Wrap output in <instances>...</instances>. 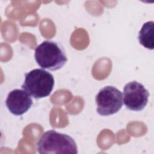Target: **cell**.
<instances>
[{"mask_svg":"<svg viewBox=\"0 0 154 154\" xmlns=\"http://www.w3.org/2000/svg\"><path fill=\"white\" fill-rule=\"evenodd\" d=\"M37 152L40 154L78 153L77 146L69 135L49 130L45 132L36 143Z\"/></svg>","mask_w":154,"mask_h":154,"instance_id":"6da1fadb","label":"cell"},{"mask_svg":"<svg viewBox=\"0 0 154 154\" xmlns=\"http://www.w3.org/2000/svg\"><path fill=\"white\" fill-rule=\"evenodd\" d=\"M34 57L42 68L51 71L60 69L67 61L63 48L51 40H45L35 48Z\"/></svg>","mask_w":154,"mask_h":154,"instance_id":"7a4b0ae2","label":"cell"},{"mask_svg":"<svg viewBox=\"0 0 154 154\" xmlns=\"http://www.w3.org/2000/svg\"><path fill=\"white\" fill-rule=\"evenodd\" d=\"M54 84L51 73L43 69H35L25 73L22 88L34 98L40 99L51 93Z\"/></svg>","mask_w":154,"mask_h":154,"instance_id":"3957f363","label":"cell"},{"mask_svg":"<svg viewBox=\"0 0 154 154\" xmlns=\"http://www.w3.org/2000/svg\"><path fill=\"white\" fill-rule=\"evenodd\" d=\"M97 112L100 116H110L117 112L123 106L122 93L113 86H106L96 96Z\"/></svg>","mask_w":154,"mask_h":154,"instance_id":"277c9868","label":"cell"},{"mask_svg":"<svg viewBox=\"0 0 154 154\" xmlns=\"http://www.w3.org/2000/svg\"><path fill=\"white\" fill-rule=\"evenodd\" d=\"M149 96V93L144 86L137 81L129 82L123 88V103L129 110L143 109L148 102Z\"/></svg>","mask_w":154,"mask_h":154,"instance_id":"5b68a950","label":"cell"},{"mask_svg":"<svg viewBox=\"0 0 154 154\" xmlns=\"http://www.w3.org/2000/svg\"><path fill=\"white\" fill-rule=\"evenodd\" d=\"M32 99L26 91L14 89L7 96L5 104L10 112L15 116H21L28 111L32 105Z\"/></svg>","mask_w":154,"mask_h":154,"instance_id":"8992f818","label":"cell"},{"mask_svg":"<svg viewBox=\"0 0 154 154\" xmlns=\"http://www.w3.org/2000/svg\"><path fill=\"white\" fill-rule=\"evenodd\" d=\"M153 21L144 23L139 32L140 43L148 49L153 50Z\"/></svg>","mask_w":154,"mask_h":154,"instance_id":"52a82bcc","label":"cell"}]
</instances>
